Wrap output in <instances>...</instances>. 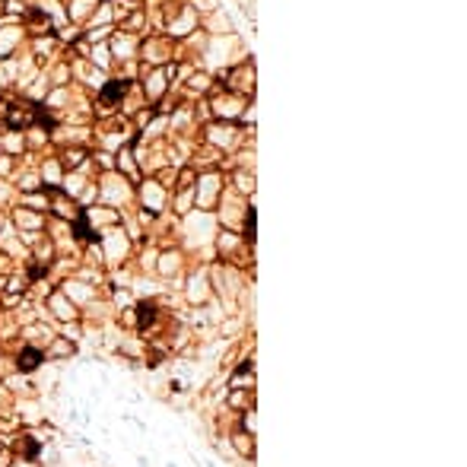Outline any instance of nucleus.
I'll list each match as a JSON object with an SVG mask.
<instances>
[{
  "label": "nucleus",
  "mask_w": 467,
  "mask_h": 467,
  "mask_svg": "<svg viewBox=\"0 0 467 467\" xmlns=\"http://www.w3.org/2000/svg\"><path fill=\"white\" fill-rule=\"evenodd\" d=\"M39 363H42V353L39 350H26V353L19 356V369H22V372H32Z\"/></svg>",
  "instance_id": "1"
},
{
  "label": "nucleus",
  "mask_w": 467,
  "mask_h": 467,
  "mask_svg": "<svg viewBox=\"0 0 467 467\" xmlns=\"http://www.w3.org/2000/svg\"><path fill=\"white\" fill-rule=\"evenodd\" d=\"M124 92V83H115V86H105V99H118Z\"/></svg>",
  "instance_id": "2"
},
{
  "label": "nucleus",
  "mask_w": 467,
  "mask_h": 467,
  "mask_svg": "<svg viewBox=\"0 0 467 467\" xmlns=\"http://www.w3.org/2000/svg\"><path fill=\"white\" fill-rule=\"evenodd\" d=\"M22 448H26V454H29V458H35V451H39V445H35V442L26 436V439H22Z\"/></svg>",
  "instance_id": "3"
},
{
  "label": "nucleus",
  "mask_w": 467,
  "mask_h": 467,
  "mask_svg": "<svg viewBox=\"0 0 467 467\" xmlns=\"http://www.w3.org/2000/svg\"><path fill=\"white\" fill-rule=\"evenodd\" d=\"M153 318V305H140V325H147Z\"/></svg>",
  "instance_id": "4"
}]
</instances>
